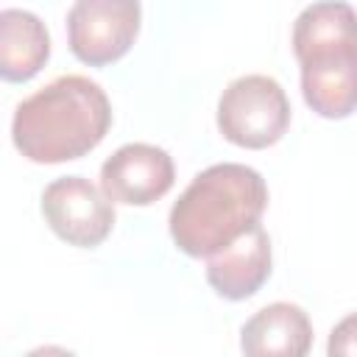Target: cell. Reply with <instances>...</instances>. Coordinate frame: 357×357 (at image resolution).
<instances>
[{
  "label": "cell",
  "mask_w": 357,
  "mask_h": 357,
  "mask_svg": "<svg viewBox=\"0 0 357 357\" xmlns=\"http://www.w3.org/2000/svg\"><path fill=\"white\" fill-rule=\"evenodd\" d=\"M112 126V103L86 75H59L25 98L11 120L14 148L36 165L73 162L95 151Z\"/></svg>",
  "instance_id": "1"
},
{
  "label": "cell",
  "mask_w": 357,
  "mask_h": 357,
  "mask_svg": "<svg viewBox=\"0 0 357 357\" xmlns=\"http://www.w3.org/2000/svg\"><path fill=\"white\" fill-rule=\"evenodd\" d=\"M290 126V100L268 75L234 78L218 100V128L237 148L262 151L276 145Z\"/></svg>",
  "instance_id": "4"
},
{
  "label": "cell",
  "mask_w": 357,
  "mask_h": 357,
  "mask_svg": "<svg viewBox=\"0 0 357 357\" xmlns=\"http://www.w3.org/2000/svg\"><path fill=\"white\" fill-rule=\"evenodd\" d=\"M293 53L315 114L343 120L357 112V11L346 0L307 6L293 22Z\"/></svg>",
  "instance_id": "3"
},
{
  "label": "cell",
  "mask_w": 357,
  "mask_h": 357,
  "mask_svg": "<svg viewBox=\"0 0 357 357\" xmlns=\"http://www.w3.org/2000/svg\"><path fill=\"white\" fill-rule=\"evenodd\" d=\"M265 206V178L248 165L220 162L201 170L178 195L167 218L170 237L187 257H212L251 231Z\"/></svg>",
  "instance_id": "2"
},
{
  "label": "cell",
  "mask_w": 357,
  "mask_h": 357,
  "mask_svg": "<svg viewBox=\"0 0 357 357\" xmlns=\"http://www.w3.org/2000/svg\"><path fill=\"white\" fill-rule=\"evenodd\" d=\"M176 181L173 159L165 148L128 142L100 165V190L126 206H148L170 192Z\"/></svg>",
  "instance_id": "7"
},
{
  "label": "cell",
  "mask_w": 357,
  "mask_h": 357,
  "mask_svg": "<svg viewBox=\"0 0 357 357\" xmlns=\"http://www.w3.org/2000/svg\"><path fill=\"white\" fill-rule=\"evenodd\" d=\"M50 56V36L45 22L25 8H6L0 14V75L8 84L31 81Z\"/></svg>",
  "instance_id": "10"
},
{
  "label": "cell",
  "mask_w": 357,
  "mask_h": 357,
  "mask_svg": "<svg viewBox=\"0 0 357 357\" xmlns=\"http://www.w3.org/2000/svg\"><path fill=\"white\" fill-rule=\"evenodd\" d=\"M139 22V0H75L67 14L70 53L89 67H106L131 50Z\"/></svg>",
  "instance_id": "5"
},
{
  "label": "cell",
  "mask_w": 357,
  "mask_h": 357,
  "mask_svg": "<svg viewBox=\"0 0 357 357\" xmlns=\"http://www.w3.org/2000/svg\"><path fill=\"white\" fill-rule=\"evenodd\" d=\"M312 346V324L298 304L273 301L257 310L240 329V349L254 357H301Z\"/></svg>",
  "instance_id": "9"
},
{
  "label": "cell",
  "mask_w": 357,
  "mask_h": 357,
  "mask_svg": "<svg viewBox=\"0 0 357 357\" xmlns=\"http://www.w3.org/2000/svg\"><path fill=\"white\" fill-rule=\"evenodd\" d=\"M326 354L329 357H357V312H351L340 324H335V329L329 332Z\"/></svg>",
  "instance_id": "11"
},
{
  "label": "cell",
  "mask_w": 357,
  "mask_h": 357,
  "mask_svg": "<svg viewBox=\"0 0 357 357\" xmlns=\"http://www.w3.org/2000/svg\"><path fill=\"white\" fill-rule=\"evenodd\" d=\"M271 276V237L257 223L251 231L206 257V282L226 301H245Z\"/></svg>",
  "instance_id": "8"
},
{
  "label": "cell",
  "mask_w": 357,
  "mask_h": 357,
  "mask_svg": "<svg viewBox=\"0 0 357 357\" xmlns=\"http://www.w3.org/2000/svg\"><path fill=\"white\" fill-rule=\"evenodd\" d=\"M114 201L84 176H61L42 192V215L56 237L78 248L100 245L114 226Z\"/></svg>",
  "instance_id": "6"
}]
</instances>
